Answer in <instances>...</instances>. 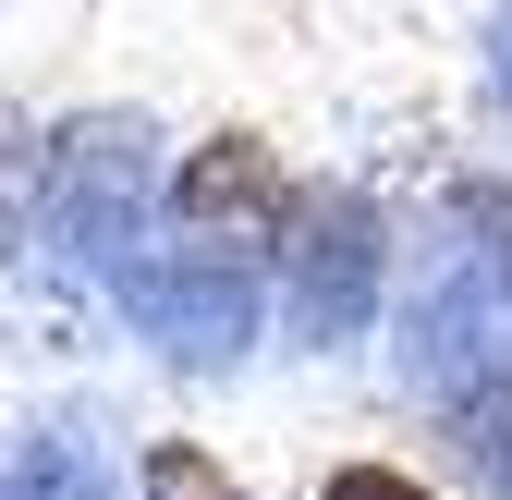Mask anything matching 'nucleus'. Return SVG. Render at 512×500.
<instances>
[{"instance_id": "f257e3e1", "label": "nucleus", "mask_w": 512, "mask_h": 500, "mask_svg": "<svg viewBox=\"0 0 512 500\" xmlns=\"http://www.w3.org/2000/svg\"><path fill=\"white\" fill-rule=\"evenodd\" d=\"M330 500H427V488H403V476H342Z\"/></svg>"}]
</instances>
